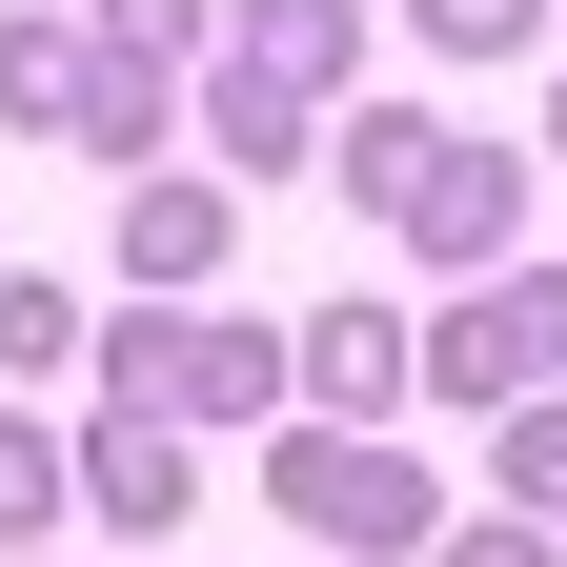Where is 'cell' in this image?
<instances>
[{"instance_id": "obj_1", "label": "cell", "mask_w": 567, "mask_h": 567, "mask_svg": "<svg viewBox=\"0 0 567 567\" xmlns=\"http://www.w3.org/2000/svg\"><path fill=\"white\" fill-rule=\"evenodd\" d=\"M425 41H527V0H425Z\"/></svg>"}]
</instances>
